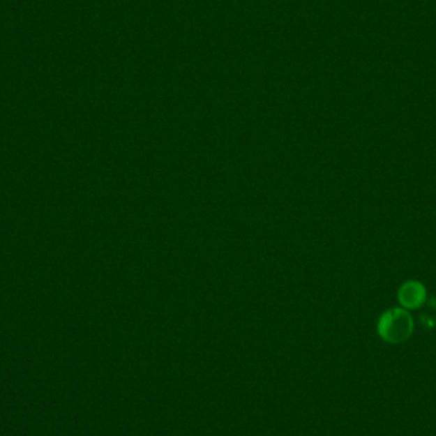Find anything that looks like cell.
Instances as JSON below:
<instances>
[{"mask_svg":"<svg viewBox=\"0 0 436 436\" xmlns=\"http://www.w3.org/2000/svg\"><path fill=\"white\" fill-rule=\"evenodd\" d=\"M414 332V319L408 311L393 308L379 319L377 333L388 343L400 345L409 340Z\"/></svg>","mask_w":436,"mask_h":436,"instance_id":"obj_1","label":"cell"},{"mask_svg":"<svg viewBox=\"0 0 436 436\" xmlns=\"http://www.w3.org/2000/svg\"><path fill=\"white\" fill-rule=\"evenodd\" d=\"M398 300L400 305L408 309H417L426 300V290L423 285L417 281H407L398 290Z\"/></svg>","mask_w":436,"mask_h":436,"instance_id":"obj_2","label":"cell"}]
</instances>
